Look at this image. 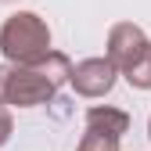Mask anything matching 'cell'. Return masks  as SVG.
Returning <instances> with one entry per match:
<instances>
[{
    "instance_id": "obj_1",
    "label": "cell",
    "mask_w": 151,
    "mask_h": 151,
    "mask_svg": "<svg viewBox=\"0 0 151 151\" xmlns=\"http://www.w3.org/2000/svg\"><path fill=\"white\" fill-rule=\"evenodd\" d=\"M68 72H72V61L61 50H47L43 58L29 65H11L4 72V104H14V108L47 104L68 83Z\"/></svg>"
},
{
    "instance_id": "obj_2",
    "label": "cell",
    "mask_w": 151,
    "mask_h": 151,
    "mask_svg": "<svg viewBox=\"0 0 151 151\" xmlns=\"http://www.w3.org/2000/svg\"><path fill=\"white\" fill-rule=\"evenodd\" d=\"M108 61L129 79V86L151 90V40L144 36L140 25L119 22L108 32Z\"/></svg>"
},
{
    "instance_id": "obj_3",
    "label": "cell",
    "mask_w": 151,
    "mask_h": 151,
    "mask_svg": "<svg viewBox=\"0 0 151 151\" xmlns=\"http://www.w3.org/2000/svg\"><path fill=\"white\" fill-rule=\"evenodd\" d=\"M47 50H50V29L40 14L18 11L4 22V29H0V54L11 65H29L36 58H43Z\"/></svg>"
},
{
    "instance_id": "obj_4",
    "label": "cell",
    "mask_w": 151,
    "mask_h": 151,
    "mask_svg": "<svg viewBox=\"0 0 151 151\" xmlns=\"http://www.w3.org/2000/svg\"><path fill=\"white\" fill-rule=\"evenodd\" d=\"M115 79H119V72L108 58H86L68 72V83L79 97H104V93H111Z\"/></svg>"
},
{
    "instance_id": "obj_5",
    "label": "cell",
    "mask_w": 151,
    "mask_h": 151,
    "mask_svg": "<svg viewBox=\"0 0 151 151\" xmlns=\"http://www.w3.org/2000/svg\"><path fill=\"white\" fill-rule=\"evenodd\" d=\"M86 129H97V133H108V137H119L122 140V133L129 129V115L126 111H119V108H90L86 111Z\"/></svg>"
},
{
    "instance_id": "obj_6",
    "label": "cell",
    "mask_w": 151,
    "mask_h": 151,
    "mask_svg": "<svg viewBox=\"0 0 151 151\" xmlns=\"http://www.w3.org/2000/svg\"><path fill=\"white\" fill-rule=\"evenodd\" d=\"M76 151H119V137H108V133H97V129H86Z\"/></svg>"
},
{
    "instance_id": "obj_7",
    "label": "cell",
    "mask_w": 151,
    "mask_h": 151,
    "mask_svg": "<svg viewBox=\"0 0 151 151\" xmlns=\"http://www.w3.org/2000/svg\"><path fill=\"white\" fill-rule=\"evenodd\" d=\"M11 129H14V126H11V115H7L4 108H0V147L11 140Z\"/></svg>"
},
{
    "instance_id": "obj_8",
    "label": "cell",
    "mask_w": 151,
    "mask_h": 151,
    "mask_svg": "<svg viewBox=\"0 0 151 151\" xmlns=\"http://www.w3.org/2000/svg\"><path fill=\"white\" fill-rule=\"evenodd\" d=\"M0 101H4V68H0Z\"/></svg>"
},
{
    "instance_id": "obj_9",
    "label": "cell",
    "mask_w": 151,
    "mask_h": 151,
    "mask_svg": "<svg viewBox=\"0 0 151 151\" xmlns=\"http://www.w3.org/2000/svg\"><path fill=\"white\" fill-rule=\"evenodd\" d=\"M147 133H151V119H147Z\"/></svg>"
}]
</instances>
